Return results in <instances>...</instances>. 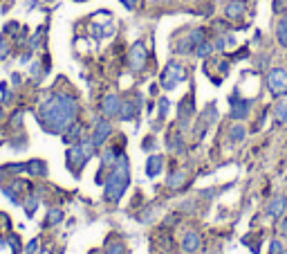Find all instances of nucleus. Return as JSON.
<instances>
[{
    "instance_id": "f257e3e1",
    "label": "nucleus",
    "mask_w": 287,
    "mask_h": 254,
    "mask_svg": "<svg viewBox=\"0 0 287 254\" xmlns=\"http://www.w3.org/2000/svg\"><path fill=\"white\" fill-rule=\"evenodd\" d=\"M76 117V101L70 95H52L41 106V120L45 128L52 133H63L74 124Z\"/></svg>"
},
{
    "instance_id": "f03ea898",
    "label": "nucleus",
    "mask_w": 287,
    "mask_h": 254,
    "mask_svg": "<svg viewBox=\"0 0 287 254\" xmlns=\"http://www.w3.org/2000/svg\"><path fill=\"white\" fill-rule=\"evenodd\" d=\"M131 182V171H128V157L126 155H119V160L115 162L112 167L110 176H108V182H106V200L110 202H117L126 194V187Z\"/></svg>"
},
{
    "instance_id": "7ed1b4c3",
    "label": "nucleus",
    "mask_w": 287,
    "mask_h": 254,
    "mask_svg": "<svg viewBox=\"0 0 287 254\" xmlns=\"http://www.w3.org/2000/svg\"><path fill=\"white\" fill-rule=\"evenodd\" d=\"M184 79H187V67H184L182 63L171 61V63L164 67V72H162V88L173 90L175 86H179Z\"/></svg>"
},
{
    "instance_id": "20e7f679",
    "label": "nucleus",
    "mask_w": 287,
    "mask_h": 254,
    "mask_svg": "<svg viewBox=\"0 0 287 254\" xmlns=\"http://www.w3.org/2000/svg\"><path fill=\"white\" fill-rule=\"evenodd\" d=\"M94 140H83V142H79V144H74L72 146V151H70V165H74V167H83L86 162L92 157V153H94Z\"/></svg>"
},
{
    "instance_id": "39448f33",
    "label": "nucleus",
    "mask_w": 287,
    "mask_h": 254,
    "mask_svg": "<svg viewBox=\"0 0 287 254\" xmlns=\"http://www.w3.org/2000/svg\"><path fill=\"white\" fill-rule=\"evenodd\" d=\"M267 88H269V93H272L274 97H283V95H287V70H283V67H274V70H269Z\"/></svg>"
},
{
    "instance_id": "423d86ee",
    "label": "nucleus",
    "mask_w": 287,
    "mask_h": 254,
    "mask_svg": "<svg viewBox=\"0 0 287 254\" xmlns=\"http://www.w3.org/2000/svg\"><path fill=\"white\" fill-rule=\"evenodd\" d=\"M146 59H148V52H146V45L142 41H137L131 48V52H128V65H131V70L135 72H142L146 67Z\"/></svg>"
},
{
    "instance_id": "0eeeda50",
    "label": "nucleus",
    "mask_w": 287,
    "mask_h": 254,
    "mask_svg": "<svg viewBox=\"0 0 287 254\" xmlns=\"http://www.w3.org/2000/svg\"><path fill=\"white\" fill-rule=\"evenodd\" d=\"M247 115H249V101L240 99V95L233 93V97H231V117L233 120H245Z\"/></svg>"
},
{
    "instance_id": "6e6552de",
    "label": "nucleus",
    "mask_w": 287,
    "mask_h": 254,
    "mask_svg": "<svg viewBox=\"0 0 287 254\" xmlns=\"http://www.w3.org/2000/svg\"><path fill=\"white\" fill-rule=\"evenodd\" d=\"M121 110V99L117 95H106L103 97V115L108 117H117Z\"/></svg>"
},
{
    "instance_id": "1a4fd4ad",
    "label": "nucleus",
    "mask_w": 287,
    "mask_h": 254,
    "mask_svg": "<svg viewBox=\"0 0 287 254\" xmlns=\"http://www.w3.org/2000/svg\"><path fill=\"white\" fill-rule=\"evenodd\" d=\"M162 169H164V157L162 155H150L146 160V176L148 178H157L162 173Z\"/></svg>"
},
{
    "instance_id": "9d476101",
    "label": "nucleus",
    "mask_w": 287,
    "mask_h": 254,
    "mask_svg": "<svg viewBox=\"0 0 287 254\" xmlns=\"http://www.w3.org/2000/svg\"><path fill=\"white\" fill-rule=\"evenodd\" d=\"M285 210H287V198L285 196H276V198H272V202H269V207H267L269 216H274V218L283 216Z\"/></svg>"
},
{
    "instance_id": "9b49d317",
    "label": "nucleus",
    "mask_w": 287,
    "mask_h": 254,
    "mask_svg": "<svg viewBox=\"0 0 287 254\" xmlns=\"http://www.w3.org/2000/svg\"><path fill=\"white\" fill-rule=\"evenodd\" d=\"M200 245H202V241H200V236L195 232H187V234H184V239H182L184 252H195V250H200Z\"/></svg>"
},
{
    "instance_id": "f8f14e48",
    "label": "nucleus",
    "mask_w": 287,
    "mask_h": 254,
    "mask_svg": "<svg viewBox=\"0 0 287 254\" xmlns=\"http://www.w3.org/2000/svg\"><path fill=\"white\" fill-rule=\"evenodd\" d=\"M108 135H110V124L108 122H99L97 124V128H94V144L97 146H101L106 142V140H108Z\"/></svg>"
},
{
    "instance_id": "ddd939ff",
    "label": "nucleus",
    "mask_w": 287,
    "mask_h": 254,
    "mask_svg": "<svg viewBox=\"0 0 287 254\" xmlns=\"http://www.w3.org/2000/svg\"><path fill=\"white\" fill-rule=\"evenodd\" d=\"M245 14V3H240V0H236V3H229L227 5V18H240V16Z\"/></svg>"
},
{
    "instance_id": "4468645a",
    "label": "nucleus",
    "mask_w": 287,
    "mask_h": 254,
    "mask_svg": "<svg viewBox=\"0 0 287 254\" xmlns=\"http://www.w3.org/2000/svg\"><path fill=\"white\" fill-rule=\"evenodd\" d=\"M184 182H187V173H184V171H175V173H173L171 178L166 180L168 189H179V187H182Z\"/></svg>"
},
{
    "instance_id": "2eb2a0df",
    "label": "nucleus",
    "mask_w": 287,
    "mask_h": 254,
    "mask_svg": "<svg viewBox=\"0 0 287 254\" xmlns=\"http://www.w3.org/2000/svg\"><path fill=\"white\" fill-rule=\"evenodd\" d=\"M276 36H278V43L283 45V48H287V14H285L283 18H280V22H278Z\"/></svg>"
},
{
    "instance_id": "dca6fc26",
    "label": "nucleus",
    "mask_w": 287,
    "mask_h": 254,
    "mask_svg": "<svg viewBox=\"0 0 287 254\" xmlns=\"http://www.w3.org/2000/svg\"><path fill=\"white\" fill-rule=\"evenodd\" d=\"M213 50H216V45H213V43H209V41H202V43L198 45V48L193 50V52L198 54L200 59H204V56H209V54L213 52Z\"/></svg>"
},
{
    "instance_id": "f3484780",
    "label": "nucleus",
    "mask_w": 287,
    "mask_h": 254,
    "mask_svg": "<svg viewBox=\"0 0 287 254\" xmlns=\"http://www.w3.org/2000/svg\"><path fill=\"white\" fill-rule=\"evenodd\" d=\"M274 115H276V120L283 124V122H287V99H283V101H278L276 104V108H274Z\"/></svg>"
},
{
    "instance_id": "a211bd4d",
    "label": "nucleus",
    "mask_w": 287,
    "mask_h": 254,
    "mask_svg": "<svg viewBox=\"0 0 287 254\" xmlns=\"http://www.w3.org/2000/svg\"><path fill=\"white\" fill-rule=\"evenodd\" d=\"M229 135H231V140H236V142H243L245 140V128L240 126V124H236V126H231Z\"/></svg>"
},
{
    "instance_id": "6ab92c4d",
    "label": "nucleus",
    "mask_w": 287,
    "mask_h": 254,
    "mask_svg": "<svg viewBox=\"0 0 287 254\" xmlns=\"http://www.w3.org/2000/svg\"><path fill=\"white\" fill-rule=\"evenodd\" d=\"M106 254H128V252H126V245L123 243H115L106 250Z\"/></svg>"
},
{
    "instance_id": "aec40b11",
    "label": "nucleus",
    "mask_w": 287,
    "mask_h": 254,
    "mask_svg": "<svg viewBox=\"0 0 287 254\" xmlns=\"http://www.w3.org/2000/svg\"><path fill=\"white\" fill-rule=\"evenodd\" d=\"M285 252V247L278 243V241H272V243H269V254H283Z\"/></svg>"
},
{
    "instance_id": "412c9836",
    "label": "nucleus",
    "mask_w": 287,
    "mask_h": 254,
    "mask_svg": "<svg viewBox=\"0 0 287 254\" xmlns=\"http://www.w3.org/2000/svg\"><path fill=\"white\" fill-rule=\"evenodd\" d=\"M121 3L126 5L128 9H135V7H137V5H139V0H121Z\"/></svg>"
},
{
    "instance_id": "4be33fe9",
    "label": "nucleus",
    "mask_w": 287,
    "mask_h": 254,
    "mask_svg": "<svg viewBox=\"0 0 287 254\" xmlns=\"http://www.w3.org/2000/svg\"><path fill=\"white\" fill-rule=\"evenodd\" d=\"M280 234H287V218H283V221H280V229H278Z\"/></svg>"
}]
</instances>
